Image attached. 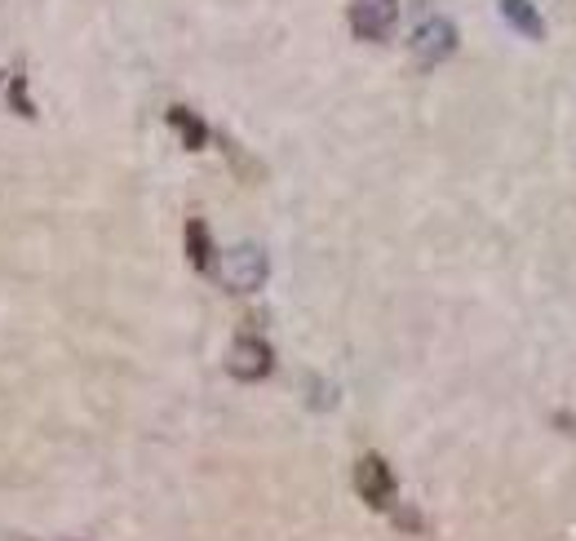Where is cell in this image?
I'll return each instance as SVG.
<instances>
[{
  "mask_svg": "<svg viewBox=\"0 0 576 541\" xmlns=\"http://www.w3.org/2000/svg\"><path fill=\"white\" fill-rule=\"evenodd\" d=\"M355 493L364 497V506H373V510H390V506H395L399 479L386 466V457H377V453L359 457V462H355Z\"/></svg>",
  "mask_w": 576,
  "mask_h": 541,
  "instance_id": "obj_1",
  "label": "cell"
},
{
  "mask_svg": "<svg viewBox=\"0 0 576 541\" xmlns=\"http://www.w3.org/2000/svg\"><path fill=\"white\" fill-rule=\"evenodd\" d=\"M408 49H413V58L421 67H439L444 58L457 54V27L448 23V18H421L413 40H408Z\"/></svg>",
  "mask_w": 576,
  "mask_h": 541,
  "instance_id": "obj_2",
  "label": "cell"
},
{
  "mask_svg": "<svg viewBox=\"0 0 576 541\" xmlns=\"http://www.w3.org/2000/svg\"><path fill=\"white\" fill-rule=\"evenodd\" d=\"M266 271H271V262H266V253L257 249V244H240V249H231L222 262V280H226V289H235V293L262 289Z\"/></svg>",
  "mask_w": 576,
  "mask_h": 541,
  "instance_id": "obj_3",
  "label": "cell"
},
{
  "mask_svg": "<svg viewBox=\"0 0 576 541\" xmlns=\"http://www.w3.org/2000/svg\"><path fill=\"white\" fill-rule=\"evenodd\" d=\"M275 369V355H271V342L266 338H253V333H244V338H235L231 355H226V373L240 377V382H262L266 373Z\"/></svg>",
  "mask_w": 576,
  "mask_h": 541,
  "instance_id": "obj_4",
  "label": "cell"
},
{
  "mask_svg": "<svg viewBox=\"0 0 576 541\" xmlns=\"http://www.w3.org/2000/svg\"><path fill=\"white\" fill-rule=\"evenodd\" d=\"M399 18L395 0H351V32L359 40H386Z\"/></svg>",
  "mask_w": 576,
  "mask_h": 541,
  "instance_id": "obj_5",
  "label": "cell"
},
{
  "mask_svg": "<svg viewBox=\"0 0 576 541\" xmlns=\"http://www.w3.org/2000/svg\"><path fill=\"white\" fill-rule=\"evenodd\" d=\"M501 18H506L514 32L528 36V40L545 36V18H541V9L532 5V0H501Z\"/></svg>",
  "mask_w": 576,
  "mask_h": 541,
  "instance_id": "obj_6",
  "label": "cell"
},
{
  "mask_svg": "<svg viewBox=\"0 0 576 541\" xmlns=\"http://www.w3.org/2000/svg\"><path fill=\"white\" fill-rule=\"evenodd\" d=\"M187 258L195 271H213V236H209V222L204 218L187 222Z\"/></svg>",
  "mask_w": 576,
  "mask_h": 541,
  "instance_id": "obj_7",
  "label": "cell"
},
{
  "mask_svg": "<svg viewBox=\"0 0 576 541\" xmlns=\"http://www.w3.org/2000/svg\"><path fill=\"white\" fill-rule=\"evenodd\" d=\"M169 125L182 134V147H191V151H200L204 142H209V125H204L200 116H195L191 107H169Z\"/></svg>",
  "mask_w": 576,
  "mask_h": 541,
  "instance_id": "obj_8",
  "label": "cell"
},
{
  "mask_svg": "<svg viewBox=\"0 0 576 541\" xmlns=\"http://www.w3.org/2000/svg\"><path fill=\"white\" fill-rule=\"evenodd\" d=\"M222 151H226V160H231V165L240 169V173H249V178H257V173H262V169H257V160H253V156H244V151L235 147L231 138H222Z\"/></svg>",
  "mask_w": 576,
  "mask_h": 541,
  "instance_id": "obj_9",
  "label": "cell"
},
{
  "mask_svg": "<svg viewBox=\"0 0 576 541\" xmlns=\"http://www.w3.org/2000/svg\"><path fill=\"white\" fill-rule=\"evenodd\" d=\"M9 102H14V111H23V116H36V107L27 102V80H23V76L9 85Z\"/></svg>",
  "mask_w": 576,
  "mask_h": 541,
  "instance_id": "obj_10",
  "label": "cell"
}]
</instances>
